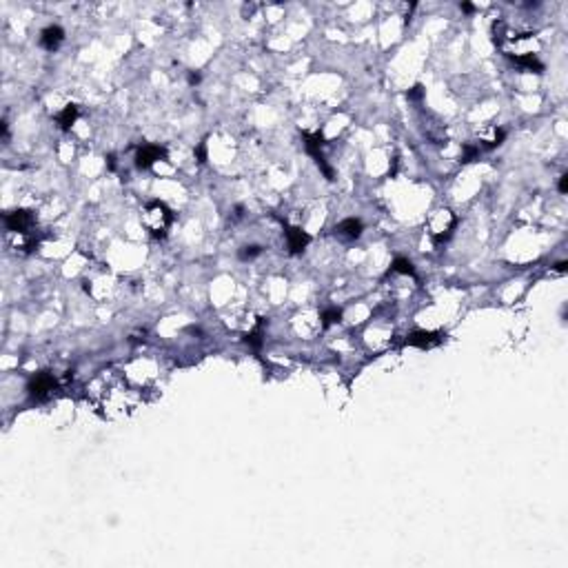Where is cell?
I'll return each instance as SVG.
<instances>
[{"mask_svg":"<svg viewBox=\"0 0 568 568\" xmlns=\"http://www.w3.org/2000/svg\"><path fill=\"white\" fill-rule=\"evenodd\" d=\"M62 40H65V31H62V27H58V24H51V27L42 29V33H40V47L47 49V51L58 49Z\"/></svg>","mask_w":568,"mask_h":568,"instance_id":"6","label":"cell"},{"mask_svg":"<svg viewBox=\"0 0 568 568\" xmlns=\"http://www.w3.org/2000/svg\"><path fill=\"white\" fill-rule=\"evenodd\" d=\"M198 82H200V73H193V71H191V73H189V85H198Z\"/></svg>","mask_w":568,"mask_h":568,"instance_id":"18","label":"cell"},{"mask_svg":"<svg viewBox=\"0 0 568 568\" xmlns=\"http://www.w3.org/2000/svg\"><path fill=\"white\" fill-rule=\"evenodd\" d=\"M284 236H286V244H288V251L291 253L304 251V247L311 242V236H308L306 231H302L300 227H286Z\"/></svg>","mask_w":568,"mask_h":568,"instance_id":"5","label":"cell"},{"mask_svg":"<svg viewBox=\"0 0 568 568\" xmlns=\"http://www.w3.org/2000/svg\"><path fill=\"white\" fill-rule=\"evenodd\" d=\"M442 333L435 331H413L402 340L404 346H418V349H430V346L442 344Z\"/></svg>","mask_w":568,"mask_h":568,"instance_id":"1","label":"cell"},{"mask_svg":"<svg viewBox=\"0 0 568 568\" xmlns=\"http://www.w3.org/2000/svg\"><path fill=\"white\" fill-rule=\"evenodd\" d=\"M513 62H515L517 67H522V69L526 71H535V73H542L544 71V65H542L540 60H537L535 53H520V56H513Z\"/></svg>","mask_w":568,"mask_h":568,"instance_id":"8","label":"cell"},{"mask_svg":"<svg viewBox=\"0 0 568 568\" xmlns=\"http://www.w3.org/2000/svg\"><path fill=\"white\" fill-rule=\"evenodd\" d=\"M391 273H404V276H415V269L411 260L406 258H395L393 264H391Z\"/></svg>","mask_w":568,"mask_h":568,"instance_id":"10","label":"cell"},{"mask_svg":"<svg viewBox=\"0 0 568 568\" xmlns=\"http://www.w3.org/2000/svg\"><path fill=\"white\" fill-rule=\"evenodd\" d=\"M262 253V247H258V244H251V247H242V251L238 253L240 260H253L256 256H260Z\"/></svg>","mask_w":568,"mask_h":568,"instance_id":"13","label":"cell"},{"mask_svg":"<svg viewBox=\"0 0 568 568\" xmlns=\"http://www.w3.org/2000/svg\"><path fill=\"white\" fill-rule=\"evenodd\" d=\"M247 342L253 346V349H260V346H262V322L247 335Z\"/></svg>","mask_w":568,"mask_h":568,"instance_id":"12","label":"cell"},{"mask_svg":"<svg viewBox=\"0 0 568 568\" xmlns=\"http://www.w3.org/2000/svg\"><path fill=\"white\" fill-rule=\"evenodd\" d=\"M362 231H364V224L357 218H346L335 227V233L344 240H357L362 236Z\"/></svg>","mask_w":568,"mask_h":568,"instance_id":"7","label":"cell"},{"mask_svg":"<svg viewBox=\"0 0 568 568\" xmlns=\"http://www.w3.org/2000/svg\"><path fill=\"white\" fill-rule=\"evenodd\" d=\"M555 271L564 273V271H566V262H557V264H555Z\"/></svg>","mask_w":568,"mask_h":568,"instance_id":"20","label":"cell"},{"mask_svg":"<svg viewBox=\"0 0 568 568\" xmlns=\"http://www.w3.org/2000/svg\"><path fill=\"white\" fill-rule=\"evenodd\" d=\"M195 153H198L200 162H207V146H204V144H200L198 149H195Z\"/></svg>","mask_w":568,"mask_h":568,"instance_id":"16","label":"cell"},{"mask_svg":"<svg viewBox=\"0 0 568 568\" xmlns=\"http://www.w3.org/2000/svg\"><path fill=\"white\" fill-rule=\"evenodd\" d=\"M164 158V149L158 144H142L136 153V166L138 169H149L155 160Z\"/></svg>","mask_w":568,"mask_h":568,"instance_id":"4","label":"cell"},{"mask_svg":"<svg viewBox=\"0 0 568 568\" xmlns=\"http://www.w3.org/2000/svg\"><path fill=\"white\" fill-rule=\"evenodd\" d=\"M56 389V380H53V375L49 373H36L31 378V382H29V395L36 400H45L49 398V393Z\"/></svg>","mask_w":568,"mask_h":568,"instance_id":"2","label":"cell"},{"mask_svg":"<svg viewBox=\"0 0 568 568\" xmlns=\"http://www.w3.org/2000/svg\"><path fill=\"white\" fill-rule=\"evenodd\" d=\"M4 224H7L9 231L27 233V229L33 224V213L27 211V209H16V211L4 215Z\"/></svg>","mask_w":568,"mask_h":568,"instance_id":"3","label":"cell"},{"mask_svg":"<svg viewBox=\"0 0 568 568\" xmlns=\"http://www.w3.org/2000/svg\"><path fill=\"white\" fill-rule=\"evenodd\" d=\"M78 118V107L76 105H67L65 109H62V114L58 116V125H60V129H69V127L76 122Z\"/></svg>","mask_w":568,"mask_h":568,"instance_id":"9","label":"cell"},{"mask_svg":"<svg viewBox=\"0 0 568 568\" xmlns=\"http://www.w3.org/2000/svg\"><path fill=\"white\" fill-rule=\"evenodd\" d=\"M560 191H562V193H566V191H568V175L566 173L560 178Z\"/></svg>","mask_w":568,"mask_h":568,"instance_id":"17","label":"cell"},{"mask_svg":"<svg viewBox=\"0 0 568 568\" xmlns=\"http://www.w3.org/2000/svg\"><path fill=\"white\" fill-rule=\"evenodd\" d=\"M340 317H342V311H340V308H326V311L322 313V324H324V329H329L331 324L340 322Z\"/></svg>","mask_w":568,"mask_h":568,"instance_id":"11","label":"cell"},{"mask_svg":"<svg viewBox=\"0 0 568 568\" xmlns=\"http://www.w3.org/2000/svg\"><path fill=\"white\" fill-rule=\"evenodd\" d=\"M479 144H464V155H462V162H471L479 155Z\"/></svg>","mask_w":568,"mask_h":568,"instance_id":"14","label":"cell"},{"mask_svg":"<svg viewBox=\"0 0 568 568\" xmlns=\"http://www.w3.org/2000/svg\"><path fill=\"white\" fill-rule=\"evenodd\" d=\"M422 94H424V89H422V87H420V85H415L413 89H411V91H409V94H406V96H409L411 100H418V98H422Z\"/></svg>","mask_w":568,"mask_h":568,"instance_id":"15","label":"cell"},{"mask_svg":"<svg viewBox=\"0 0 568 568\" xmlns=\"http://www.w3.org/2000/svg\"><path fill=\"white\" fill-rule=\"evenodd\" d=\"M459 9H462V11H466V13L475 11V7H473V4H468V2H462V4H459Z\"/></svg>","mask_w":568,"mask_h":568,"instance_id":"19","label":"cell"}]
</instances>
